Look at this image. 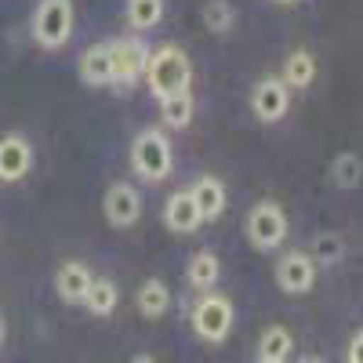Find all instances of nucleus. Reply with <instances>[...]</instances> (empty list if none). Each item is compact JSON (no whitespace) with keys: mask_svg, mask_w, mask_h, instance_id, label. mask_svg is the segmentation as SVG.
I'll return each instance as SVG.
<instances>
[{"mask_svg":"<svg viewBox=\"0 0 363 363\" xmlns=\"http://www.w3.org/2000/svg\"><path fill=\"white\" fill-rule=\"evenodd\" d=\"M345 258V240L338 233H316L313 240V265H338Z\"/></svg>","mask_w":363,"mask_h":363,"instance_id":"4be33fe9","label":"nucleus"},{"mask_svg":"<svg viewBox=\"0 0 363 363\" xmlns=\"http://www.w3.org/2000/svg\"><path fill=\"white\" fill-rule=\"evenodd\" d=\"M113 55V84L116 87H135L145 77V62H149V48L138 37H124L109 44Z\"/></svg>","mask_w":363,"mask_h":363,"instance_id":"423d86ee","label":"nucleus"},{"mask_svg":"<svg viewBox=\"0 0 363 363\" xmlns=\"http://www.w3.org/2000/svg\"><path fill=\"white\" fill-rule=\"evenodd\" d=\"M330 178H335L338 189H356L359 178H363V167H359V157L356 153H338L335 164H330Z\"/></svg>","mask_w":363,"mask_h":363,"instance_id":"5701e85b","label":"nucleus"},{"mask_svg":"<svg viewBox=\"0 0 363 363\" xmlns=\"http://www.w3.org/2000/svg\"><path fill=\"white\" fill-rule=\"evenodd\" d=\"M138 313L142 316H149V320H157V316H164L167 313V306H171V291H167V284L164 280H145L142 287H138Z\"/></svg>","mask_w":363,"mask_h":363,"instance_id":"a211bd4d","label":"nucleus"},{"mask_svg":"<svg viewBox=\"0 0 363 363\" xmlns=\"http://www.w3.org/2000/svg\"><path fill=\"white\" fill-rule=\"evenodd\" d=\"M287 236V215L280 203L262 200L247 211V240L258 251H277Z\"/></svg>","mask_w":363,"mask_h":363,"instance_id":"39448f33","label":"nucleus"},{"mask_svg":"<svg viewBox=\"0 0 363 363\" xmlns=\"http://www.w3.org/2000/svg\"><path fill=\"white\" fill-rule=\"evenodd\" d=\"M294 342L284 327H265L262 338H258V359H272V363H284L291 356Z\"/></svg>","mask_w":363,"mask_h":363,"instance_id":"aec40b11","label":"nucleus"},{"mask_svg":"<svg viewBox=\"0 0 363 363\" xmlns=\"http://www.w3.org/2000/svg\"><path fill=\"white\" fill-rule=\"evenodd\" d=\"M164 225H167L171 233H182V236L196 233V229L203 225V218H200V211H196L189 189H182V193H174V196L167 200V207H164Z\"/></svg>","mask_w":363,"mask_h":363,"instance_id":"9b49d317","label":"nucleus"},{"mask_svg":"<svg viewBox=\"0 0 363 363\" xmlns=\"http://www.w3.org/2000/svg\"><path fill=\"white\" fill-rule=\"evenodd\" d=\"M80 80L87 87H106L113 84V55H109V44H91L84 55H80Z\"/></svg>","mask_w":363,"mask_h":363,"instance_id":"4468645a","label":"nucleus"},{"mask_svg":"<svg viewBox=\"0 0 363 363\" xmlns=\"http://www.w3.org/2000/svg\"><path fill=\"white\" fill-rule=\"evenodd\" d=\"M160 116H164V124H167L171 131L189 128L193 116H196V99H193V91H174V95L160 99Z\"/></svg>","mask_w":363,"mask_h":363,"instance_id":"2eb2a0df","label":"nucleus"},{"mask_svg":"<svg viewBox=\"0 0 363 363\" xmlns=\"http://www.w3.org/2000/svg\"><path fill=\"white\" fill-rule=\"evenodd\" d=\"M287 87H309L316 80V58L313 51H291L287 62H284V77H280Z\"/></svg>","mask_w":363,"mask_h":363,"instance_id":"6ab92c4d","label":"nucleus"},{"mask_svg":"<svg viewBox=\"0 0 363 363\" xmlns=\"http://www.w3.org/2000/svg\"><path fill=\"white\" fill-rule=\"evenodd\" d=\"M277 4H294V0H277Z\"/></svg>","mask_w":363,"mask_h":363,"instance_id":"c85d7f7f","label":"nucleus"},{"mask_svg":"<svg viewBox=\"0 0 363 363\" xmlns=\"http://www.w3.org/2000/svg\"><path fill=\"white\" fill-rule=\"evenodd\" d=\"M218 277H222V262L211 255V251L193 255L189 265H186V280H189L193 291H211V287L218 284Z\"/></svg>","mask_w":363,"mask_h":363,"instance_id":"f3484780","label":"nucleus"},{"mask_svg":"<svg viewBox=\"0 0 363 363\" xmlns=\"http://www.w3.org/2000/svg\"><path fill=\"white\" fill-rule=\"evenodd\" d=\"M145 84L153 91V99H167L174 91H189L193 84V66L182 48L164 44L157 51H149V62H145Z\"/></svg>","mask_w":363,"mask_h":363,"instance_id":"f257e3e1","label":"nucleus"},{"mask_svg":"<svg viewBox=\"0 0 363 363\" xmlns=\"http://www.w3.org/2000/svg\"><path fill=\"white\" fill-rule=\"evenodd\" d=\"M87 284H91V269L84 262H62L55 272V291L62 301H69V306H80L84 301Z\"/></svg>","mask_w":363,"mask_h":363,"instance_id":"f8f14e48","label":"nucleus"},{"mask_svg":"<svg viewBox=\"0 0 363 363\" xmlns=\"http://www.w3.org/2000/svg\"><path fill=\"white\" fill-rule=\"evenodd\" d=\"M193 330H196V338L211 342V345H218L225 342V335L233 330V301L225 294H203L196 301V309H193Z\"/></svg>","mask_w":363,"mask_h":363,"instance_id":"20e7f679","label":"nucleus"},{"mask_svg":"<svg viewBox=\"0 0 363 363\" xmlns=\"http://www.w3.org/2000/svg\"><path fill=\"white\" fill-rule=\"evenodd\" d=\"M236 22V11L229 0H207L203 4V26L211 29V33H229Z\"/></svg>","mask_w":363,"mask_h":363,"instance_id":"b1692460","label":"nucleus"},{"mask_svg":"<svg viewBox=\"0 0 363 363\" xmlns=\"http://www.w3.org/2000/svg\"><path fill=\"white\" fill-rule=\"evenodd\" d=\"M73 37V0H40L33 11V40L48 51Z\"/></svg>","mask_w":363,"mask_h":363,"instance_id":"7ed1b4c3","label":"nucleus"},{"mask_svg":"<svg viewBox=\"0 0 363 363\" xmlns=\"http://www.w3.org/2000/svg\"><path fill=\"white\" fill-rule=\"evenodd\" d=\"M102 215L113 229H128L142 218V196L131 182H113L102 200Z\"/></svg>","mask_w":363,"mask_h":363,"instance_id":"0eeeda50","label":"nucleus"},{"mask_svg":"<svg viewBox=\"0 0 363 363\" xmlns=\"http://www.w3.org/2000/svg\"><path fill=\"white\" fill-rule=\"evenodd\" d=\"M33 167V145H29L26 135L11 131L0 138V182L11 186V182H22Z\"/></svg>","mask_w":363,"mask_h":363,"instance_id":"1a4fd4ad","label":"nucleus"},{"mask_svg":"<svg viewBox=\"0 0 363 363\" xmlns=\"http://www.w3.org/2000/svg\"><path fill=\"white\" fill-rule=\"evenodd\" d=\"M313 280H316V265L309 255L291 251L277 262V284L284 294H306V291H313Z\"/></svg>","mask_w":363,"mask_h":363,"instance_id":"9d476101","label":"nucleus"},{"mask_svg":"<svg viewBox=\"0 0 363 363\" xmlns=\"http://www.w3.org/2000/svg\"><path fill=\"white\" fill-rule=\"evenodd\" d=\"M359 342H363V335L356 330V335L349 338V352H345V363H363V359H359Z\"/></svg>","mask_w":363,"mask_h":363,"instance_id":"393cba45","label":"nucleus"},{"mask_svg":"<svg viewBox=\"0 0 363 363\" xmlns=\"http://www.w3.org/2000/svg\"><path fill=\"white\" fill-rule=\"evenodd\" d=\"M131 363H157V359H153V356H145V352H142V356H135Z\"/></svg>","mask_w":363,"mask_h":363,"instance_id":"a878e982","label":"nucleus"},{"mask_svg":"<svg viewBox=\"0 0 363 363\" xmlns=\"http://www.w3.org/2000/svg\"><path fill=\"white\" fill-rule=\"evenodd\" d=\"M164 18V0H128V26L131 29H153Z\"/></svg>","mask_w":363,"mask_h":363,"instance_id":"412c9836","label":"nucleus"},{"mask_svg":"<svg viewBox=\"0 0 363 363\" xmlns=\"http://www.w3.org/2000/svg\"><path fill=\"white\" fill-rule=\"evenodd\" d=\"M258 363H272V359H258Z\"/></svg>","mask_w":363,"mask_h":363,"instance_id":"c756f323","label":"nucleus"},{"mask_svg":"<svg viewBox=\"0 0 363 363\" xmlns=\"http://www.w3.org/2000/svg\"><path fill=\"white\" fill-rule=\"evenodd\" d=\"M174 153H171V138L160 128H145L131 142V171L142 182H164L171 174Z\"/></svg>","mask_w":363,"mask_h":363,"instance_id":"f03ea898","label":"nucleus"},{"mask_svg":"<svg viewBox=\"0 0 363 363\" xmlns=\"http://www.w3.org/2000/svg\"><path fill=\"white\" fill-rule=\"evenodd\" d=\"M116 301H120V291L109 277H91L87 294H84V306H87L91 316H113Z\"/></svg>","mask_w":363,"mask_h":363,"instance_id":"dca6fc26","label":"nucleus"},{"mask_svg":"<svg viewBox=\"0 0 363 363\" xmlns=\"http://www.w3.org/2000/svg\"><path fill=\"white\" fill-rule=\"evenodd\" d=\"M0 342H4V320H0Z\"/></svg>","mask_w":363,"mask_h":363,"instance_id":"cd10ccee","label":"nucleus"},{"mask_svg":"<svg viewBox=\"0 0 363 363\" xmlns=\"http://www.w3.org/2000/svg\"><path fill=\"white\" fill-rule=\"evenodd\" d=\"M251 109H255V116L262 120V124H277V120H284L287 109H291V87L280 77L258 80L255 91H251Z\"/></svg>","mask_w":363,"mask_h":363,"instance_id":"6e6552de","label":"nucleus"},{"mask_svg":"<svg viewBox=\"0 0 363 363\" xmlns=\"http://www.w3.org/2000/svg\"><path fill=\"white\" fill-rule=\"evenodd\" d=\"M189 196H193V203H196V211H200L203 222L218 218L222 211H225V186H222L215 174H200V178L193 182Z\"/></svg>","mask_w":363,"mask_h":363,"instance_id":"ddd939ff","label":"nucleus"},{"mask_svg":"<svg viewBox=\"0 0 363 363\" xmlns=\"http://www.w3.org/2000/svg\"><path fill=\"white\" fill-rule=\"evenodd\" d=\"M298 363H323V359H313V356H306V359H298Z\"/></svg>","mask_w":363,"mask_h":363,"instance_id":"bb28decb","label":"nucleus"}]
</instances>
